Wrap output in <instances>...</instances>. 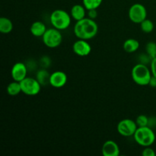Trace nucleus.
Returning <instances> with one entry per match:
<instances>
[{
  "mask_svg": "<svg viewBox=\"0 0 156 156\" xmlns=\"http://www.w3.org/2000/svg\"><path fill=\"white\" fill-rule=\"evenodd\" d=\"M103 0H82V4L87 10L97 9L101 5Z\"/></svg>",
  "mask_w": 156,
  "mask_h": 156,
  "instance_id": "obj_19",
  "label": "nucleus"
},
{
  "mask_svg": "<svg viewBox=\"0 0 156 156\" xmlns=\"http://www.w3.org/2000/svg\"><path fill=\"white\" fill-rule=\"evenodd\" d=\"M150 69L151 72H152V76L156 77V57L153 58V59L151 60Z\"/></svg>",
  "mask_w": 156,
  "mask_h": 156,
  "instance_id": "obj_24",
  "label": "nucleus"
},
{
  "mask_svg": "<svg viewBox=\"0 0 156 156\" xmlns=\"http://www.w3.org/2000/svg\"><path fill=\"white\" fill-rule=\"evenodd\" d=\"M47 27L45 24L41 21H37L32 23L30 27V31L33 36L36 37H42L47 31Z\"/></svg>",
  "mask_w": 156,
  "mask_h": 156,
  "instance_id": "obj_13",
  "label": "nucleus"
},
{
  "mask_svg": "<svg viewBox=\"0 0 156 156\" xmlns=\"http://www.w3.org/2000/svg\"><path fill=\"white\" fill-rule=\"evenodd\" d=\"M88 18L94 20L98 16L97 9H91V10H88Z\"/></svg>",
  "mask_w": 156,
  "mask_h": 156,
  "instance_id": "obj_25",
  "label": "nucleus"
},
{
  "mask_svg": "<svg viewBox=\"0 0 156 156\" xmlns=\"http://www.w3.org/2000/svg\"><path fill=\"white\" fill-rule=\"evenodd\" d=\"M133 136L136 143L144 148L152 146L155 141V134L149 126L137 128Z\"/></svg>",
  "mask_w": 156,
  "mask_h": 156,
  "instance_id": "obj_3",
  "label": "nucleus"
},
{
  "mask_svg": "<svg viewBox=\"0 0 156 156\" xmlns=\"http://www.w3.org/2000/svg\"><path fill=\"white\" fill-rule=\"evenodd\" d=\"M27 69L24 62H18L15 63L11 70V76L14 81L21 82L27 77Z\"/></svg>",
  "mask_w": 156,
  "mask_h": 156,
  "instance_id": "obj_9",
  "label": "nucleus"
},
{
  "mask_svg": "<svg viewBox=\"0 0 156 156\" xmlns=\"http://www.w3.org/2000/svg\"><path fill=\"white\" fill-rule=\"evenodd\" d=\"M41 64H43L44 67H47L48 66H50V57H48V56H44V57L41 58Z\"/></svg>",
  "mask_w": 156,
  "mask_h": 156,
  "instance_id": "obj_26",
  "label": "nucleus"
},
{
  "mask_svg": "<svg viewBox=\"0 0 156 156\" xmlns=\"http://www.w3.org/2000/svg\"><path fill=\"white\" fill-rule=\"evenodd\" d=\"M67 81H68L67 75L62 71H55L50 75V85L53 88H62L67 83Z\"/></svg>",
  "mask_w": 156,
  "mask_h": 156,
  "instance_id": "obj_10",
  "label": "nucleus"
},
{
  "mask_svg": "<svg viewBox=\"0 0 156 156\" xmlns=\"http://www.w3.org/2000/svg\"><path fill=\"white\" fill-rule=\"evenodd\" d=\"M73 50L77 56H87L91 53V47L85 40L79 39L73 44Z\"/></svg>",
  "mask_w": 156,
  "mask_h": 156,
  "instance_id": "obj_11",
  "label": "nucleus"
},
{
  "mask_svg": "<svg viewBox=\"0 0 156 156\" xmlns=\"http://www.w3.org/2000/svg\"><path fill=\"white\" fill-rule=\"evenodd\" d=\"M140 28L142 31L146 34L151 33L154 29V23L150 19L146 18L143 21L140 23Z\"/></svg>",
  "mask_w": 156,
  "mask_h": 156,
  "instance_id": "obj_20",
  "label": "nucleus"
},
{
  "mask_svg": "<svg viewBox=\"0 0 156 156\" xmlns=\"http://www.w3.org/2000/svg\"><path fill=\"white\" fill-rule=\"evenodd\" d=\"M71 15L62 9H56L51 13L50 22L53 27L59 30H64L71 24Z\"/></svg>",
  "mask_w": 156,
  "mask_h": 156,
  "instance_id": "obj_4",
  "label": "nucleus"
},
{
  "mask_svg": "<svg viewBox=\"0 0 156 156\" xmlns=\"http://www.w3.org/2000/svg\"><path fill=\"white\" fill-rule=\"evenodd\" d=\"M50 73L45 68L38 70L36 73V79L41 85H47L50 84Z\"/></svg>",
  "mask_w": 156,
  "mask_h": 156,
  "instance_id": "obj_16",
  "label": "nucleus"
},
{
  "mask_svg": "<svg viewBox=\"0 0 156 156\" xmlns=\"http://www.w3.org/2000/svg\"><path fill=\"white\" fill-rule=\"evenodd\" d=\"M142 155L143 156H155V152L151 146H148V147H145L142 152Z\"/></svg>",
  "mask_w": 156,
  "mask_h": 156,
  "instance_id": "obj_23",
  "label": "nucleus"
},
{
  "mask_svg": "<svg viewBox=\"0 0 156 156\" xmlns=\"http://www.w3.org/2000/svg\"><path fill=\"white\" fill-rule=\"evenodd\" d=\"M149 85H150L152 88H155L156 87V77L152 76V78L150 79V82H149Z\"/></svg>",
  "mask_w": 156,
  "mask_h": 156,
  "instance_id": "obj_27",
  "label": "nucleus"
},
{
  "mask_svg": "<svg viewBox=\"0 0 156 156\" xmlns=\"http://www.w3.org/2000/svg\"><path fill=\"white\" fill-rule=\"evenodd\" d=\"M137 128H138V126L136 121L131 119H123L120 120L117 126L118 133L125 137L133 136Z\"/></svg>",
  "mask_w": 156,
  "mask_h": 156,
  "instance_id": "obj_8",
  "label": "nucleus"
},
{
  "mask_svg": "<svg viewBox=\"0 0 156 156\" xmlns=\"http://www.w3.org/2000/svg\"><path fill=\"white\" fill-rule=\"evenodd\" d=\"M13 30V23L9 18L2 17L0 18V32L2 34H7Z\"/></svg>",
  "mask_w": 156,
  "mask_h": 156,
  "instance_id": "obj_17",
  "label": "nucleus"
},
{
  "mask_svg": "<svg viewBox=\"0 0 156 156\" xmlns=\"http://www.w3.org/2000/svg\"><path fill=\"white\" fill-rule=\"evenodd\" d=\"M140 47V42L134 38H129L123 43V50L128 53H133L137 51Z\"/></svg>",
  "mask_w": 156,
  "mask_h": 156,
  "instance_id": "obj_15",
  "label": "nucleus"
},
{
  "mask_svg": "<svg viewBox=\"0 0 156 156\" xmlns=\"http://www.w3.org/2000/svg\"><path fill=\"white\" fill-rule=\"evenodd\" d=\"M136 123L138 127H140V126H149V119L147 116L144 115V114H141V115L137 117L136 120Z\"/></svg>",
  "mask_w": 156,
  "mask_h": 156,
  "instance_id": "obj_22",
  "label": "nucleus"
},
{
  "mask_svg": "<svg viewBox=\"0 0 156 156\" xmlns=\"http://www.w3.org/2000/svg\"><path fill=\"white\" fill-rule=\"evenodd\" d=\"M98 32V26L94 19L85 18L76 21L74 26V34L79 39L90 40L94 38Z\"/></svg>",
  "mask_w": 156,
  "mask_h": 156,
  "instance_id": "obj_1",
  "label": "nucleus"
},
{
  "mask_svg": "<svg viewBox=\"0 0 156 156\" xmlns=\"http://www.w3.org/2000/svg\"><path fill=\"white\" fill-rule=\"evenodd\" d=\"M86 10L85 6L83 5L76 4L72 7L71 12H70V15H71L72 18L76 20V21H80V20L83 19V18H86Z\"/></svg>",
  "mask_w": 156,
  "mask_h": 156,
  "instance_id": "obj_14",
  "label": "nucleus"
},
{
  "mask_svg": "<svg viewBox=\"0 0 156 156\" xmlns=\"http://www.w3.org/2000/svg\"><path fill=\"white\" fill-rule=\"evenodd\" d=\"M44 45L49 48H56L59 47L62 41V35L60 30L55 28H49L42 37Z\"/></svg>",
  "mask_w": 156,
  "mask_h": 156,
  "instance_id": "obj_5",
  "label": "nucleus"
},
{
  "mask_svg": "<svg viewBox=\"0 0 156 156\" xmlns=\"http://www.w3.org/2000/svg\"><path fill=\"white\" fill-rule=\"evenodd\" d=\"M6 90H7L8 94L10 96H17L20 93L22 92L21 83L19 82H17V81H13L11 83H9Z\"/></svg>",
  "mask_w": 156,
  "mask_h": 156,
  "instance_id": "obj_18",
  "label": "nucleus"
},
{
  "mask_svg": "<svg viewBox=\"0 0 156 156\" xmlns=\"http://www.w3.org/2000/svg\"><path fill=\"white\" fill-rule=\"evenodd\" d=\"M131 76L136 85L140 86L149 85L152 74L151 69L144 63H138L134 66L131 71Z\"/></svg>",
  "mask_w": 156,
  "mask_h": 156,
  "instance_id": "obj_2",
  "label": "nucleus"
},
{
  "mask_svg": "<svg viewBox=\"0 0 156 156\" xmlns=\"http://www.w3.org/2000/svg\"><path fill=\"white\" fill-rule=\"evenodd\" d=\"M146 54L149 55L152 59L156 57V43L153 41L147 43L146 45Z\"/></svg>",
  "mask_w": 156,
  "mask_h": 156,
  "instance_id": "obj_21",
  "label": "nucleus"
},
{
  "mask_svg": "<svg viewBox=\"0 0 156 156\" xmlns=\"http://www.w3.org/2000/svg\"><path fill=\"white\" fill-rule=\"evenodd\" d=\"M22 93L28 96H34L40 93L42 85L37 80L36 78L26 77L20 82Z\"/></svg>",
  "mask_w": 156,
  "mask_h": 156,
  "instance_id": "obj_6",
  "label": "nucleus"
},
{
  "mask_svg": "<svg viewBox=\"0 0 156 156\" xmlns=\"http://www.w3.org/2000/svg\"><path fill=\"white\" fill-rule=\"evenodd\" d=\"M129 20L135 24H140L142 21L147 18L146 8L140 3H135L129 8L128 12Z\"/></svg>",
  "mask_w": 156,
  "mask_h": 156,
  "instance_id": "obj_7",
  "label": "nucleus"
},
{
  "mask_svg": "<svg viewBox=\"0 0 156 156\" xmlns=\"http://www.w3.org/2000/svg\"><path fill=\"white\" fill-rule=\"evenodd\" d=\"M120 152L118 144L113 140H108L102 146L101 152L104 156H118Z\"/></svg>",
  "mask_w": 156,
  "mask_h": 156,
  "instance_id": "obj_12",
  "label": "nucleus"
}]
</instances>
